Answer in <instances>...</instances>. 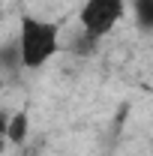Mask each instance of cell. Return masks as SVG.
Here are the masks:
<instances>
[{"instance_id":"6da1fadb","label":"cell","mask_w":153,"mask_h":156,"mask_svg":"<svg viewBox=\"0 0 153 156\" xmlns=\"http://www.w3.org/2000/svg\"><path fill=\"white\" fill-rule=\"evenodd\" d=\"M15 42L21 54V69H42L60 51V27L36 15H21Z\"/></svg>"},{"instance_id":"7a4b0ae2","label":"cell","mask_w":153,"mask_h":156,"mask_svg":"<svg viewBox=\"0 0 153 156\" xmlns=\"http://www.w3.org/2000/svg\"><path fill=\"white\" fill-rule=\"evenodd\" d=\"M126 15V0H84L78 12V30L90 39H102Z\"/></svg>"},{"instance_id":"3957f363","label":"cell","mask_w":153,"mask_h":156,"mask_svg":"<svg viewBox=\"0 0 153 156\" xmlns=\"http://www.w3.org/2000/svg\"><path fill=\"white\" fill-rule=\"evenodd\" d=\"M27 135H30V117L27 111H15V114L6 117V126H3V138L15 147H24L27 144Z\"/></svg>"},{"instance_id":"277c9868","label":"cell","mask_w":153,"mask_h":156,"mask_svg":"<svg viewBox=\"0 0 153 156\" xmlns=\"http://www.w3.org/2000/svg\"><path fill=\"white\" fill-rule=\"evenodd\" d=\"M21 69V54H18V42L9 39L0 45V72H18Z\"/></svg>"},{"instance_id":"5b68a950","label":"cell","mask_w":153,"mask_h":156,"mask_svg":"<svg viewBox=\"0 0 153 156\" xmlns=\"http://www.w3.org/2000/svg\"><path fill=\"white\" fill-rule=\"evenodd\" d=\"M132 12L141 30H153V0H132Z\"/></svg>"},{"instance_id":"8992f818","label":"cell","mask_w":153,"mask_h":156,"mask_svg":"<svg viewBox=\"0 0 153 156\" xmlns=\"http://www.w3.org/2000/svg\"><path fill=\"white\" fill-rule=\"evenodd\" d=\"M3 126H6V117L0 114V144H3Z\"/></svg>"}]
</instances>
